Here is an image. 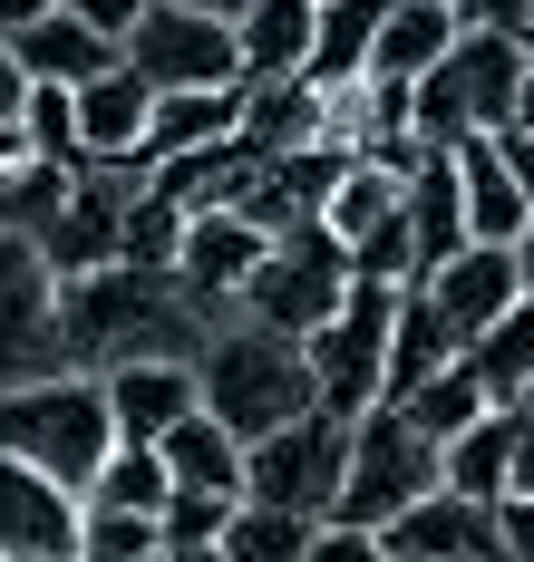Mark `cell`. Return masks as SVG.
<instances>
[{
  "label": "cell",
  "mask_w": 534,
  "mask_h": 562,
  "mask_svg": "<svg viewBox=\"0 0 534 562\" xmlns=\"http://www.w3.org/2000/svg\"><path fill=\"white\" fill-rule=\"evenodd\" d=\"M457 10H467V20H486V30H525V20H534L525 0H457Z\"/></svg>",
  "instance_id": "cell-41"
},
{
  "label": "cell",
  "mask_w": 534,
  "mask_h": 562,
  "mask_svg": "<svg viewBox=\"0 0 534 562\" xmlns=\"http://www.w3.org/2000/svg\"><path fill=\"white\" fill-rule=\"evenodd\" d=\"M496 562H534V495H496Z\"/></svg>",
  "instance_id": "cell-39"
},
{
  "label": "cell",
  "mask_w": 534,
  "mask_h": 562,
  "mask_svg": "<svg viewBox=\"0 0 534 562\" xmlns=\"http://www.w3.org/2000/svg\"><path fill=\"white\" fill-rule=\"evenodd\" d=\"M379 20H389V0H321L311 78H321V88H359V78H369V49H379Z\"/></svg>",
  "instance_id": "cell-29"
},
{
  "label": "cell",
  "mask_w": 534,
  "mask_h": 562,
  "mask_svg": "<svg viewBox=\"0 0 534 562\" xmlns=\"http://www.w3.org/2000/svg\"><path fill=\"white\" fill-rule=\"evenodd\" d=\"M10 49H20V68H30V88H88V78H108V68L126 58L118 40H108L98 20H78L68 0L40 20V30H20Z\"/></svg>",
  "instance_id": "cell-21"
},
{
  "label": "cell",
  "mask_w": 534,
  "mask_h": 562,
  "mask_svg": "<svg viewBox=\"0 0 534 562\" xmlns=\"http://www.w3.org/2000/svg\"><path fill=\"white\" fill-rule=\"evenodd\" d=\"M243 456L253 447H243L234 427H224L214 407H194L176 437H166V475H176V485H204V495H243Z\"/></svg>",
  "instance_id": "cell-27"
},
{
  "label": "cell",
  "mask_w": 534,
  "mask_h": 562,
  "mask_svg": "<svg viewBox=\"0 0 534 562\" xmlns=\"http://www.w3.org/2000/svg\"><path fill=\"white\" fill-rule=\"evenodd\" d=\"M185 10H214V20H243L253 0H185Z\"/></svg>",
  "instance_id": "cell-48"
},
{
  "label": "cell",
  "mask_w": 534,
  "mask_h": 562,
  "mask_svg": "<svg viewBox=\"0 0 534 562\" xmlns=\"http://www.w3.org/2000/svg\"><path fill=\"white\" fill-rule=\"evenodd\" d=\"M505 252H515V281H525V291H534V224L515 233V243H505Z\"/></svg>",
  "instance_id": "cell-47"
},
{
  "label": "cell",
  "mask_w": 534,
  "mask_h": 562,
  "mask_svg": "<svg viewBox=\"0 0 534 562\" xmlns=\"http://www.w3.org/2000/svg\"><path fill=\"white\" fill-rule=\"evenodd\" d=\"M525 407H534V389H525Z\"/></svg>",
  "instance_id": "cell-52"
},
{
  "label": "cell",
  "mask_w": 534,
  "mask_h": 562,
  "mask_svg": "<svg viewBox=\"0 0 534 562\" xmlns=\"http://www.w3.org/2000/svg\"><path fill=\"white\" fill-rule=\"evenodd\" d=\"M166 562H234L224 543H166Z\"/></svg>",
  "instance_id": "cell-46"
},
{
  "label": "cell",
  "mask_w": 534,
  "mask_h": 562,
  "mask_svg": "<svg viewBox=\"0 0 534 562\" xmlns=\"http://www.w3.org/2000/svg\"><path fill=\"white\" fill-rule=\"evenodd\" d=\"M496 146H505V166H515V184H525V194H534V136H525V126H505Z\"/></svg>",
  "instance_id": "cell-44"
},
{
  "label": "cell",
  "mask_w": 534,
  "mask_h": 562,
  "mask_svg": "<svg viewBox=\"0 0 534 562\" xmlns=\"http://www.w3.org/2000/svg\"><path fill=\"white\" fill-rule=\"evenodd\" d=\"M156 562H166V553H156Z\"/></svg>",
  "instance_id": "cell-53"
},
{
  "label": "cell",
  "mask_w": 534,
  "mask_h": 562,
  "mask_svg": "<svg viewBox=\"0 0 534 562\" xmlns=\"http://www.w3.org/2000/svg\"><path fill=\"white\" fill-rule=\"evenodd\" d=\"M0 562H20V553H0Z\"/></svg>",
  "instance_id": "cell-51"
},
{
  "label": "cell",
  "mask_w": 534,
  "mask_h": 562,
  "mask_svg": "<svg viewBox=\"0 0 534 562\" xmlns=\"http://www.w3.org/2000/svg\"><path fill=\"white\" fill-rule=\"evenodd\" d=\"M447 485V447L418 427L399 397H379V407H359L351 417V475H341V524H369V533H389L418 495H437Z\"/></svg>",
  "instance_id": "cell-4"
},
{
  "label": "cell",
  "mask_w": 534,
  "mask_h": 562,
  "mask_svg": "<svg viewBox=\"0 0 534 562\" xmlns=\"http://www.w3.org/2000/svg\"><path fill=\"white\" fill-rule=\"evenodd\" d=\"M467 369L496 389V407H525V389H534V291L505 321H486V330L467 339Z\"/></svg>",
  "instance_id": "cell-28"
},
{
  "label": "cell",
  "mask_w": 534,
  "mask_h": 562,
  "mask_svg": "<svg viewBox=\"0 0 534 562\" xmlns=\"http://www.w3.org/2000/svg\"><path fill=\"white\" fill-rule=\"evenodd\" d=\"M399 562H496V505H476L457 485H437V495H418L389 533H379Z\"/></svg>",
  "instance_id": "cell-17"
},
{
  "label": "cell",
  "mask_w": 534,
  "mask_h": 562,
  "mask_svg": "<svg viewBox=\"0 0 534 562\" xmlns=\"http://www.w3.org/2000/svg\"><path fill=\"white\" fill-rule=\"evenodd\" d=\"M118 407L98 369H59V379H30V389H0V456L59 475V485H98V465L118 456Z\"/></svg>",
  "instance_id": "cell-3"
},
{
  "label": "cell",
  "mask_w": 534,
  "mask_h": 562,
  "mask_svg": "<svg viewBox=\"0 0 534 562\" xmlns=\"http://www.w3.org/2000/svg\"><path fill=\"white\" fill-rule=\"evenodd\" d=\"M0 108H30V68H20L10 40H0Z\"/></svg>",
  "instance_id": "cell-43"
},
{
  "label": "cell",
  "mask_w": 534,
  "mask_h": 562,
  "mask_svg": "<svg viewBox=\"0 0 534 562\" xmlns=\"http://www.w3.org/2000/svg\"><path fill=\"white\" fill-rule=\"evenodd\" d=\"M156 553H166V514L88 505V553H78V562H156Z\"/></svg>",
  "instance_id": "cell-35"
},
{
  "label": "cell",
  "mask_w": 534,
  "mask_h": 562,
  "mask_svg": "<svg viewBox=\"0 0 534 562\" xmlns=\"http://www.w3.org/2000/svg\"><path fill=\"white\" fill-rule=\"evenodd\" d=\"M427 301L447 311V330H457V339H476L486 321H505V311L525 301L515 252H505V243H467V252H447V262L427 272Z\"/></svg>",
  "instance_id": "cell-18"
},
{
  "label": "cell",
  "mask_w": 534,
  "mask_h": 562,
  "mask_svg": "<svg viewBox=\"0 0 534 562\" xmlns=\"http://www.w3.org/2000/svg\"><path fill=\"white\" fill-rule=\"evenodd\" d=\"M389 562H399V553H389Z\"/></svg>",
  "instance_id": "cell-54"
},
{
  "label": "cell",
  "mask_w": 534,
  "mask_h": 562,
  "mask_svg": "<svg viewBox=\"0 0 534 562\" xmlns=\"http://www.w3.org/2000/svg\"><path fill=\"white\" fill-rule=\"evenodd\" d=\"M515 126H525V136H534V78H525V98H515Z\"/></svg>",
  "instance_id": "cell-49"
},
{
  "label": "cell",
  "mask_w": 534,
  "mask_h": 562,
  "mask_svg": "<svg viewBox=\"0 0 534 562\" xmlns=\"http://www.w3.org/2000/svg\"><path fill=\"white\" fill-rule=\"evenodd\" d=\"M311 562H389V543H379L369 524H341V514H331V524L311 533Z\"/></svg>",
  "instance_id": "cell-38"
},
{
  "label": "cell",
  "mask_w": 534,
  "mask_h": 562,
  "mask_svg": "<svg viewBox=\"0 0 534 562\" xmlns=\"http://www.w3.org/2000/svg\"><path fill=\"white\" fill-rule=\"evenodd\" d=\"M389 339H399V281H351V301L311 330V369H321L331 417H359L389 397Z\"/></svg>",
  "instance_id": "cell-7"
},
{
  "label": "cell",
  "mask_w": 534,
  "mask_h": 562,
  "mask_svg": "<svg viewBox=\"0 0 534 562\" xmlns=\"http://www.w3.org/2000/svg\"><path fill=\"white\" fill-rule=\"evenodd\" d=\"M515 437H525V407H486L467 437H447V485L476 505L515 495Z\"/></svg>",
  "instance_id": "cell-25"
},
{
  "label": "cell",
  "mask_w": 534,
  "mask_h": 562,
  "mask_svg": "<svg viewBox=\"0 0 534 562\" xmlns=\"http://www.w3.org/2000/svg\"><path fill=\"white\" fill-rule=\"evenodd\" d=\"M166 495H176L166 447H118L98 465V485H88V505H126V514H166Z\"/></svg>",
  "instance_id": "cell-34"
},
{
  "label": "cell",
  "mask_w": 534,
  "mask_h": 562,
  "mask_svg": "<svg viewBox=\"0 0 534 562\" xmlns=\"http://www.w3.org/2000/svg\"><path fill=\"white\" fill-rule=\"evenodd\" d=\"M126 68H136L146 88H243V30L214 20V10L156 0V10L126 30Z\"/></svg>",
  "instance_id": "cell-10"
},
{
  "label": "cell",
  "mask_w": 534,
  "mask_h": 562,
  "mask_svg": "<svg viewBox=\"0 0 534 562\" xmlns=\"http://www.w3.org/2000/svg\"><path fill=\"white\" fill-rule=\"evenodd\" d=\"M68 359V281L30 233H0V389L59 379Z\"/></svg>",
  "instance_id": "cell-6"
},
{
  "label": "cell",
  "mask_w": 534,
  "mask_h": 562,
  "mask_svg": "<svg viewBox=\"0 0 534 562\" xmlns=\"http://www.w3.org/2000/svg\"><path fill=\"white\" fill-rule=\"evenodd\" d=\"M399 194H409L399 175H389V166H369V156H359V166L341 175V184H331V204H321V224L341 233V243H359V233H379L389 214H399Z\"/></svg>",
  "instance_id": "cell-33"
},
{
  "label": "cell",
  "mask_w": 534,
  "mask_h": 562,
  "mask_svg": "<svg viewBox=\"0 0 534 562\" xmlns=\"http://www.w3.org/2000/svg\"><path fill=\"white\" fill-rule=\"evenodd\" d=\"M272 262V224H253L243 204H204L194 224H185V252H176V281L204 301V311H224L234 321L243 301H253V272Z\"/></svg>",
  "instance_id": "cell-12"
},
{
  "label": "cell",
  "mask_w": 534,
  "mask_h": 562,
  "mask_svg": "<svg viewBox=\"0 0 534 562\" xmlns=\"http://www.w3.org/2000/svg\"><path fill=\"white\" fill-rule=\"evenodd\" d=\"M525 78H534V68H525V40L476 20L467 40H457V49L418 78V126H427L437 146L505 136V126H515V98H525Z\"/></svg>",
  "instance_id": "cell-5"
},
{
  "label": "cell",
  "mask_w": 534,
  "mask_h": 562,
  "mask_svg": "<svg viewBox=\"0 0 534 562\" xmlns=\"http://www.w3.org/2000/svg\"><path fill=\"white\" fill-rule=\"evenodd\" d=\"M243 30V78H301L321 49V0H253Z\"/></svg>",
  "instance_id": "cell-24"
},
{
  "label": "cell",
  "mask_w": 534,
  "mask_h": 562,
  "mask_svg": "<svg viewBox=\"0 0 534 562\" xmlns=\"http://www.w3.org/2000/svg\"><path fill=\"white\" fill-rule=\"evenodd\" d=\"M146 136H156V88L126 58L78 88V166H136L146 175Z\"/></svg>",
  "instance_id": "cell-16"
},
{
  "label": "cell",
  "mask_w": 534,
  "mask_h": 562,
  "mask_svg": "<svg viewBox=\"0 0 534 562\" xmlns=\"http://www.w3.org/2000/svg\"><path fill=\"white\" fill-rule=\"evenodd\" d=\"M30 126L59 166H78V88H30Z\"/></svg>",
  "instance_id": "cell-37"
},
{
  "label": "cell",
  "mask_w": 534,
  "mask_h": 562,
  "mask_svg": "<svg viewBox=\"0 0 534 562\" xmlns=\"http://www.w3.org/2000/svg\"><path fill=\"white\" fill-rule=\"evenodd\" d=\"M515 495H534V407H525V437H515Z\"/></svg>",
  "instance_id": "cell-45"
},
{
  "label": "cell",
  "mask_w": 534,
  "mask_h": 562,
  "mask_svg": "<svg viewBox=\"0 0 534 562\" xmlns=\"http://www.w3.org/2000/svg\"><path fill=\"white\" fill-rule=\"evenodd\" d=\"M351 281H359V262H351V243L331 224H292V233H272V262L253 272V321H272V330H292V339H311L341 301H351Z\"/></svg>",
  "instance_id": "cell-9"
},
{
  "label": "cell",
  "mask_w": 534,
  "mask_h": 562,
  "mask_svg": "<svg viewBox=\"0 0 534 562\" xmlns=\"http://www.w3.org/2000/svg\"><path fill=\"white\" fill-rule=\"evenodd\" d=\"M399 214H409V243H418V281L437 272L447 252H467V175H457V146H447V156H427V166L409 175Z\"/></svg>",
  "instance_id": "cell-22"
},
{
  "label": "cell",
  "mask_w": 534,
  "mask_h": 562,
  "mask_svg": "<svg viewBox=\"0 0 534 562\" xmlns=\"http://www.w3.org/2000/svg\"><path fill=\"white\" fill-rule=\"evenodd\" d=\"M98 379H108V407H118L126 447H166L204 407V369L194 359H126V369H98Z\"/></svg>",
  "instance_id": "cell-15"
},
{
  "label": "cell",
  "mask_w": 534,
  "mask_h": 562,
  "mask_svg": "<svg viewBox=\"0 0 534 562\" xmlns=\"http://www.w3.org/2000/svg\"><path fill=\"white\" fill-rule=\"evenodd\" d=\"M136 184H146L136 166H78V175H68L59 214L40 224V252L59 262V281L108 272V262L126 252V204H136Z\"/></svg>",
  "instance_id": "cell-11"
},
{
  "label": "cell",
  "mask_w": 534,
  "mask_h": 562,
  "mask_svg": "<svg viewBox=\"0 0 534 562\" xmlns=\"http://www.w3.org/2000/svg\"><path fill=\"white\" fill-rule=\"evenodd\" d=\"M59 0H0V40H20V30H40Z\"/></svg>",
  "instance_id": "cell-42"
},
{
  "label": "cell",
  "mask_w": 534,
  "mask_h": 562,
  "mask_svg": "<svg viewBox=\"0 0 534 562\" xmlns=\"http://www.w3.org/2000/svg\"><path fill=\"white\" fill-rule=\"evenodd\" d=\"M234 505H243V495H204V485H176V495H166V543H224Z\"/></svg>",
  "instance_id": "cell-36"
},
{
  "label": "cell",
  "mask_w": 534,
  "mask_h": 562,
  "mask_svg": "<svg viewBox=\"0 0 534 562\" xmlns=\"http://www.w3.org/2000/svg\"><path fill=\"white\" fill-rule=\"evenodd\" d=\"M243 146V88H156V136H146V175L176 156H214Z\"/></svg>",
  "instance_id": "cell-19"
},
{
  "label": "cell",
  "mask_w": 534,
  "mask_h": 562,
  "mask_svg": "<svg viewBox=\"0 0 534 562\" xmlns=\"http://www.w3.org/2000/svg\"><path fill=\"white\" fill-rule=\"evenodd\" d=\"M185 224H194V204H176L156 175L136 184V204H126V252L118 262H146V272H176V252H185Z\"/></svg>",
  "instance_id": "cell-32"
},
{
  "label": "cell",
  "mask_w": 534,
  "mask_h": 562,
  "mask_svg": "<svg viewBox=\"0 0 534 562\" xmlns=\"http://www.w3.org/2000/svg\"><path fill=\"white\" fill-rule=\"evenodd\" d=\"M457 175H467V243H515L534 224V194L515 184V166H505L496 136H467L457 146Z\"/></svg>",
  "instance_id": "cell-23"
},
{
  "label": "cell",
  "mask_w": 534,
  "mask_h": 562,
  "mask_svg": "<svg viewBox=\"0 0 534 562\" xmlns=\"http://www.w3.org/2000/svg\"><path fill=\"white\" fill-rule=\"evenodd\" d=\"M68 10H78V20H98V30H108V40L126 49V30H136V20H146L156 0H68Z\"/></svg>",
  "instance_id": "cell-40"
},
{
  "label": "cell",
  "mask_w": 534,
  "mask_h": 562,
  "mask_svg": "<svg viewBox=\"0 0 534 562\" xmlns=\"http://www.w3.org/2000/svg\"><path fill=\"white\" fill-rule=\"evenodd\" d=\"M331 136H351L341 88H321L311 68L301 78H243V146L253 156H301V146H331Z\"/></svg>",
  "instance_id": "cell-14"
},
{
  "label": "cell",
  "mask_w": 534,
  "mask_h": 562,
  "mask_svg": "<svg viewBox=\"0 0 534 562\" xmlns=\"http://www.w3.org/2000/svg\"><path fill=\"white\" fill-rule=\"evenodd\" d=\"M0 553L78 562L88 553V495L59 485V475H40V465H20V456H0Z\"/></svg>",
  "instance_id": "cell-13"
},
{
  "label": "cell",
  "mask_w": 534,
  "mask_h": 562,
  "mask_svg": "<svg viewBox=\"0 0 534 562\" xmlns=\"http://www.w3.org/2000/svg\"><path fill=\"white\" fill-rule=\"evenodd\" d=\"M476 20L457 10V0H389V20H379V49H369V78H399V88H418L437 58L467 40Z\"/></svg>",
  "instance_id": "cell-20"
},
{
  "label": "cell",
  "mask_w": 534,
  "mask_h": 562,
  "mask_svg": "<svg viewBox=\"0 0 534 562\" xmlns=\"http://www.w3.org/2000/svg\"><path fill=\"white\" fill-rule=\"evenodd\" d=\"M311 533H321L311 514L243 495V505H234V524H224V553H234V562H311Z\"/></svg>",
  "instance_id": "cell-30"
},
{
  "label": "cell",
  "mask_w": 534,
  "mask_h": 562,
  "mask_svg": "<svg viewBox=\"0 0 534 562\" xmlns=\"http://www.w3.org/2000/svg\"><path fill=\"white\" fill-rule=\"evenodd\" d=\"M447 359H467V339L447 330V311L427 301V281H409V291H399V339H389V397L427 389Z\"/></svg>",
  "instance_id": "cell-26"
},
{
  "label": "cell",
  "mask_w": 534,
  "mask_h": 562,
  "mask_svg": "<svg viewBox=\"0 0 534 562\" xmlns=\"http://www.w3.org/2000/svg\"><path fill=\"white\" fill-rule=\"evenodd\" d=\"M224 330V311H204L176 272L108 262V272L68 281V359L78 369H126V359H204V339Z\"/></svg>",
  "instance_id": "cell-1"
},
{
  "label": "cell",
  "mask_w": 534,
  "mask_h": 562,
  "mask_svg": "<svg viewBox=\"0 0 534 562\" xmlns=\"http://www.w3.org/2000/svg\"><path fill=\"white\" fill-rule=\"evenodd\" d=\"M341 475H351V417H331V407H311L292 427H272V437H253V456H243V495L292 505L311 524L341 514Z\"/></svg>",
  "instance_id": "cell-8"
},
{
  "label": "cell",
  "mask_w": 534,
  "mask_h": 562,
  "mask_svg": "<svg viewBox=\"0 0 534 562\" xmlns=\"http://www.w3.org/2000/svg\"><path fill=\"white\" fill-rule=\"evenodd\" d=\"M194 369H204V407L234 427L243 447L321 407V369H311V339L272 330V321H253V311H234L224 330L204 339V359H194Z\"/></svg>",
  "instance_id": "cell-2"
},
{
  "label": "cell",
  "mask_w": 534,
  "mask_h": 562,
  "mask_svg": "<svg viewBox=\"0 0 534 562\" xmlns=\"http://www.w3.org/2000/svg\"><path fill=\"white\" fill-rule=\"evenodd\" d=\"M515 40H525V68H534V20H525V30H515Z\"/></svg>",
  "instance_id": "cell-50"
},
{
  "label": "cell",
  "mask_w": 534,
  "mask_h": 562,
  "mask_svg": "<svg viewBox=\"0 0 534 562\" xmlns=\"http://www.w3.org/2000/svg\"><path fill=\"white\" fill-rule=\"evenodd\" d=\"M399 407H409L418 427H427V437H437V447H447V437H467L476 417H486V407H496V389H486V379H476L467 359H447V369H437V379H427V389H409V397H399Z\"/></svg>",
  "instance_id": "cell-31"
}]
</instances>
